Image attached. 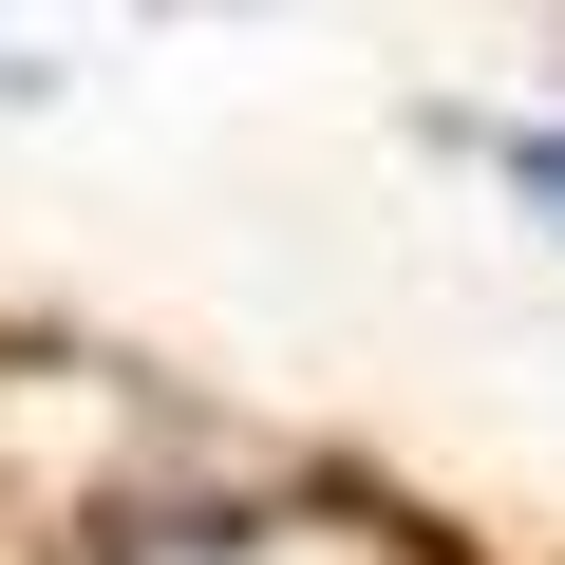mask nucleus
Returning a JSON list of instances; mask_svg holds the SVG:
<instances>
[{
  "mask_svg": "<svg viewBox=\"0 0 565 565\" xmlns=\"http://www.w3.org/2000/svg\"><path fill=\"white\" fill-rule=\"evenodd\" d=\"M471 151H490V170H509V189L565 226V114H527V132H471Z\"/></svg>",
  "mask_w": 565,
  "mask_h": 565,
  "instance_id": "1",
  "label": "nucleus"
}]
</instances>
